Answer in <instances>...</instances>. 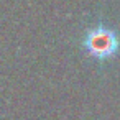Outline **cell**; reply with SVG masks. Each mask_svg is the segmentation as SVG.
<instances>
[{
	"label": "cell",
	"mask_w": 120,
	"mask_h": 120,
	"mask_svg": "<svg viewBox=\"0 0 120 120\" xmlns=\"http://www.w3.org/2000/svg\"><path fill=\"white\" fill-rule=\"evenodd\" d=\"M84 46L89 51V54L95 58H109L117 51L118 38L113 30L105 26H97L86 35Z\"/></svg>",
	"instance_id": "cell-1"
}]
</instances>
